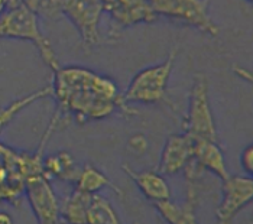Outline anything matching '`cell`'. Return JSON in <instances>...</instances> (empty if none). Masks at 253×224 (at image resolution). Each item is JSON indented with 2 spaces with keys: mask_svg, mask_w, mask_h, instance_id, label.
I'll use <instances>...</instances> for the list:
<instances>
[{
  "mask_svg": "<svg viewBox=\"0 0 253 224\" xmlns=\"http://www.w3.org/2000/svg\"><path fill=\"white\" fill-rule=\"evenodd\" d=\"M54 74L52 95L57 100V110L51 123L59 128L68 120L77 123L100 120L120 110L127 114L135 110L125 104L115 81L84 67H59Z\"/></svg>",
  "mask_w": 253,
  "mask_h": 224,
  "instance_id": "1",
  "label": "cell"
},
{
  "mask_svg": "<svg viewBox=\"0 0 253 224\" xmlns=\"http://www.w3.org/2000/svg\"><path fill=\"white\" fill-rule=\"evenodd\" d=\"M48 139L42 137L35 153H25L0 143V201L19 206L28 177L43 172L42 153Z\"/></svg>",
  "mask_w": 253,
  "mask_h": 224,
  "instance_id": "2",
  "label": "cell"
},
{
  "mask_svg": "<svg viewBox=\"0 0 253 224\" xmlns=\"http://www.w3.org/2000/svg\"><path fill=\"white\" fill-rule=\"evenodd\" d=\"M3 38L31 41L38 48L41 58L51 71L59 68L58 59L49 39L39 29L38 16L20 0H9L7 9L0 16V39Z\"/></svg>",
  "mask_w": 253,
  "mask_h": 224,
  "instance_id": "3",
  "label": "cell"
},
{
  "mask_svg": "<svg viewBox=\"0 0 253 224\" xmlns=\"http://www.w3.org/2000/svg\"><path fill=\"white\" fill-rule=\"evenodd\" d=\"M175 56L176 52L172 51L165 61L139 71L122 93L123 103L130 106L132 103L158 104L167 101V87L175 65Z\"/></svg>",
  "mask_w": 253,
  "mask_h": 224,
  "instance_id": "4",
  "label": "cell"
},
{
  "mask_svg": "<svg viewBox=\"0 0 253 224\" xmlns=\"http://www.w3.org/2000/svg\"><path fill=\"white\" fill-rule=\"evenodd\" d=\"M182 131L193 139L218 142L217 126L210 106L209 83L203 74H195L194 77L188 112L182 120Z\"/></svg>",
  "mask_w": 253,
  "mask_h": 224,
  "instance_id": "5",
  "label": "cell"
},
{
  "mask_svg": "<svg viewBox=\"0 0 253 224\" xmlns=\"http://www.w3.org/2000/svg\"><path fill=\"white\" fill-rule=\"evenodd\" d=\"M155 13L182 20L201 32L218 37L220 28L209 13V0H149Z\"/></svg>",
  "mask_w": 253,
  "mask_h": 224,
  "instance_id": "6",
  "label": "cell"
},
{
  "mask_svg": "<svg viewBox=\"0 0 253 224\" xmlns=\"http://www.w3.org/2000/svg\"><path fill=\"white\" fill-rule=\"evenodd\" d=\"M104 12L101 0H62V15L76 26L87 45L100 44V22Z\"/></svg>",
  "mask_w": 253,
  "mask_h": 224,
  "instance_id": "7",
  "label": "cell"
},
{
  "mask_svg": "<svg viewBox=\"0 0 253 224\" xmlns=\"http://www.w3.org/2000/svg\"><path fill=\"white\" fill-rule=\"evenodd\" d=\"M25 194L38 223H59L61 207L54 192V188L45 172L28 177L25 182Z\"/></svg>",
  "mask_w": 253,
  "mask_h": 224,
  "instance_id": "8",
  "label": "cell"
},
{
  "mask_svg": "<svg viewBox=\"0 0 253 224\" xmlns=\"http://www.w3.org/2000/svg\"><path fill=\"white\" fill-rule=\"evenodd\" d=\"M253 198V179L251 175H230L223 179V198L215 211L217 222L232 223L233 219Z\"/></svg>",
  "mask_w": 253,
  "mask_h": 224,
  "instance_id": "9",
  "label": "cell"
},
{
  "mask_svg": "<svg viewBox=\"0 0 253 224\" xmlns=\"http://www.w3.org/2000/svg\"><path fill=\"white\" fill-rule=\"evenodd\" d=\"M110 15L109 35L116 38L123 29L137 23H152L159 18L149 0H115L107 9Z\"/></svg>",
  "mask_w": 253,
  "mask_h": 224,
  "instance_id": "10",
  "label": "cell"
},
{
  "mask_svg": "<svg viewBox=\"0 0 253 224\" xmlns=\"http://www.w3.org/2000/svg\"><path fill=\"white\" fill-rule=\"evenodd\" d=\"M194 156V139L187 133L171 134L161 153L158 172L164 175L178 174L188 165Z\"/></svg>",
  "mask_w": 253,
  "mask_h": 224,
  "instance_id": "11",
  "label": "cell"
},
{
  "mask_svg": "<svg viewBox=\"0 0 253 224\" xmlns=\"http://www.w3.org/2000/svg\"><path fill=\"white\" fill-rule=\"evenodd\" d=\"M123 171L132 178L140 192L152 203L169 200L171 189L165 178L155 171H135L127 165H123Z\"/></svg>",
  "mask_w": 253,
  "mask_h": 224,
  "instance_id": "12",
  "label": "cell"
},
{
  "mask_svg": "<svg viewBox=\"0 0 253 224\" xmlns=\"http://www.w3.org/2000/svg\"><path fill=\"white\" fill-rule=\"evenodd\" d=\"M193 159L201 171H211L221 179L229 177V171L226 168L224 153L217 142L194 139Z\"/></svg>",
  "mask_w": 253,
  "mask_h": 224,
  "instance_id": "13",
  "label": "cell"
},
{
  "mask_svg": "<svg viewBox=\"0 0 253 224\" xmlns=\"http://www.w3.org/2000/svg\"><path fill=\"white\" fill-rule=\"evenodd\" d=\"M110 188L113 189L119 195H123L122 189L116 187L101 171H98L93 165H84V168L78 172L77 178H76V188L83 191V192H88V194H96L103 188Z\"/></svg>",
  "mask_w": 253,
  "mask_h": 224,
  "instance_id": "14",
  "label": "cell"
},
{
  "mask_svg": "<svg viewBox=\"0 0 253 224\" xmlns=\"http://www.w3.org/2000/svg\"><path fill=\"white\" fill-rule=\"evenodd\" d=\"M161 217L171 224H194L197 223V206L185 201L182 206L174 204L169 200H162L154 203Z\"/></svg>",
  "mask_w": 253,
  "mask_h": 224,
  "instance_id": "15",
  "label": "cell"
},
{
  "mask_svg": "<svg viewBox=\"0 0 253 224\" xmlns=\"http://www.w3.org/2000/svg\"><path fill=\"white\" fill-rule=\"evenodd\" d=\"M43 172L49 177H57L62 181H76L78 171L76 169V164L70 153L58 152L55 155H51L45 159H42Z\"/></svg>",
  "mask_w": 253,
  "mask_h": 224,
  "instance_id": "16",
  "label": "cell"
},
{
  "mask_svg": "<svg viewBox=\"0 0 253 224\" xmlns=\"http://www.w3.org/2000/svg\"><path fill=\"white\" fill-rule=\"evenodd\" d=\"M52 95V84L41 89L38 91H34V93L28 94L25 97H20L18 100L12 101L10 104H7L6 107L0 109V133L4 131V128L19 114L23 109H26L28 106H31L32 103L38 101L41 98H45V97H49Z\"/></svg>",
  "mask_w": 253,
  "mask_h": 224,
  "instance_id": "17",
  "label": "cell"
},
{
  "mask_svg": "<svg viewBox=\"0 0 253 224\" xmlns=\"http://www.w3.org/2000/svg\"><path fill=\"white\" fill-rule=\"evenodd\" d=\"M85 223L88 224H119L120 219L113 206L100 194H93L87 207Z\"/></svg>",
  "mask_w": 253,
  "mask_h": 224,
  "instance_id": "18",
  "label": "cell"
},
{
  "mask_svg": "<svg viewBox=\"0 0 253 224\" xmlns=\"http://www.w3.org/2000/svg\"><path fill=\"white\" fill-rule=\"evenodd\" d=\"M93 194L83 192L80 189H74V192L65 200L64 206L61 207V217L68 223H85L87 207L90 204Z\"/></svg>",
  "mask_w": 253,
  "mask_h": 224,
  "instance_id": "19",
  "label": "cell"
},
{
  "mask_svg": "<svg viewBox=\"0 0 253 224\" xmlns=\"http://www.w3.org/2000/svg\"><path fill=\"white\" fill-rule=\"evenodd\" d=\"M31 12L45 19H57L62 15V0H20Z\"/></svg>",
  "mask_w": 253,
  "mask_h": 224,
  "instance_id": "20",
  "label": "cell"
},
{
  "mask_svg": "<svg viewBox=\"0 0 253 224\" xmlns=\"http://www.w3.org/2000/svg\"><path fill=\"white\" fill-rule=\"evenodd\" d=\"M240 165L243 171L248 174V175H252L253 174V146L249 145L248 148L242 150L240 153Z\"/></svg>",
  "mask_w": 253,
  "mask_h": 224,
  "instance_id": "21",
  "label": "cell"
},
{
  "mask_svg": "<svg viewBox=\"0 0 253 224\" xmlns=\"http://www.w3.org/2000/svg\"><path fill=\"white\" fill-rule=\"evenodd\" d=\"M13 220H12V216L7 214L6 211H0V224H12Z\"/></svg>",
  "mask_w": 253,
  "mask_h": 224,
  "instance_id": "22",
  "label": "cell"
},
{
  "mask_svg": "<svg viewBox=\"0 0 253 224\" xmlns=\"http://www.w3.org/2000/svg\"><path fill=\"white\" fill-rule=\"evenodd\" d=\"M7 4H9V0H0V15L7 9Z\"/></svg>",
  "mask_w": 253,
  "mask_h": 224,
  "instance_id": "23",
  "label": "cell"
},
{
  "mask_svg": "<svg viewBox=\"0 0 253 224\" xmlns=\"http://www.w3.org/2000/svg\"><path fill=\"white\" fill-rule=\"evenodd\" d=\"M101 1H103V4L106 6V12H107V9L115 3V0H101Z\"/></svg>",
  "mask_w": 253,
  "mask_h": 224,
  "instance_id": "24",
  "label": "cell"
},
{
  "mask_svg": "<svg viewBox=\"0 0 253 224\" xmlns=\"http://www.w3.org/2000/svg\"><path fill=\"white\" fill-rule=\"evenodd\" d=\"M249 1H252V0H249Z\"/></svg>",
  "mask_w": 253,
  "mask_h": 224,
  "instance_id": "25",
  "label": "cell"
}]
</instances>
